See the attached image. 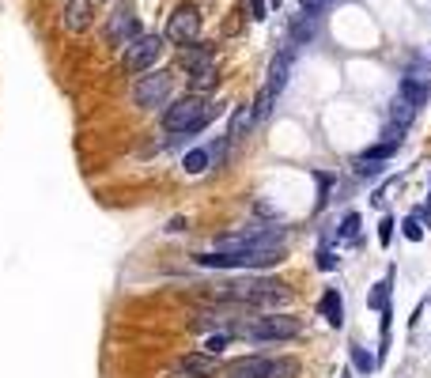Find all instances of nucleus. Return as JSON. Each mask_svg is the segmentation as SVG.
Returning <instances> with one entry per match:
<instances>
[{
	"instance_id": "f257e3e1",
	"label": "nucleus",
	"mask_w": 431,
	"mask_h": 378,
	"mask_svg": "<svg viewBox=\"0 0 431 378\" xmlns=\"http://www.w3.org/2000/svg\"><path fill=\"white\" fill-rule=\"evenodd\" d=\"M216 299L269 310V307H284V303L291 299V287H287L284 280H273V276H250V280H231V284L216 287Z\"/></svg>"
},
{
	"instance_id": "f03ea898",
	"label": "nucleus",
	"mask_w": 431,
	"mask_h": 378,
	"mask_svg": "<svg viewBox=\"0 0 431 378\" xmlns=\"http://www.w3.org/2000/svg\"><path fill=\"white\" fill-rule=\"evenodd\" d=\"M216 114H220V106L204 102L201 95H189V99H178L174 106H166L163 129H166V133H174V136H193V133H201Z\"/></svg>"
},
{
	"instance_id": "7ed1b4c3",
	"label": "nucleus",
	"mask_w": 431,
	"mask_h": 378,
	"mask_svg": "<svg viewBox=\"0 0 431 378\" xmlns=\"http://www.w3.org/2000/svg\"><path fill=\"white\" fill-rule=\"evenodd\" d=\"M227 378H299L295 356H238L223 367Z\"/></svg>"
},
{
	"instance_id": "20e7f679",
	"label": "nucleus",
	"mask_w": 431,
	"mask_h": 378,
	"mask_svg": "<svg viewBox=\"0 0 431 378\" xmlns=\"http://www.w3.org/2000/svg\"><path fill=\"white\" fill-rule=\"evenodd\" d=\"M303 329V321L295 314H261V318H246L238 325H231V337H246V341H291Z\"/></svg>"
},
{
	"instance_id": "39448f33",
	"label": "nucleus",
	"mask_w": 431,
	"mask_h": 378,
	"mask_svg": "<svg viewBox=\"0 0 431 378\" xmlns=\"http://www.w3.org/2000/svg\"><path fill=\"white\" fill-rule=\"evenodd\" d=\"M265 246H284V227H253L235 231V235H220L216 238V250L220 254H242V250H265Z\"/></svg>"
},
{
	"instance_id": "423d86ee",
	"label": "nucleus",
	"mask_w": 431,
	"mask_h": 378,
	"mask_svg": "<svg viewBox=\"0 0 431 378\" xmlns=\"http://www.w3.org/2000/svg\"><path fill=\"white\" fill-rule=\"evenodd\" d=\"M171 91H174L171 72H144L137 79V87H133V99H137L140 110H159V106H166Z\"/></svg>"
},
{
	"instance_id": "0eeeda50",
	"label": "nucleus",
	"mask_w": 431,
	"mask_h": 378,
	"mask_svg": "<svg viewBox=\"0 0 431 378\" xmlns=\"http://www.w3.org/2000/svg\"><path fill=\"white\" fill-rule=\"evenodd\" d=\"M106 38L114 46H133L140 38V19H137V8H133V0H122V4L110 12L106 19Z\"/></svg>"
},
{
	"instance_id": "6e6552de",
	"label": "nucleus",
	"mask_w": 431,
	"mask_h": 378,
	"mask_svg": "<svg viewBox=\"0 0 431 378\" xmlns=\"http://www.w3.org/2000/svg\"><path fill=\"white\" fill-rule=\"evenodd\" d=\"M197 30H201V12H197V4H178L171 12V19H166V38L178 46H189L197 38Z\"/></svg>"
},
{
	"instance_id": "1a4fd4ad",
	"label": "nucleus",
	"mask_w": 431,
	"mask_h": 378,
	"mask_svg": "<svg viewBox=\"0 0 431 378\" xmlns=\"http://www.w3.org/2000/svg\"><path fill=\"white\" fill-rule=\"evenodd\" d=\"M163 53V38L159 35H140L133 46H125V68L129 72H151V64Z\"/></svg>"
},
{
	"instance_id": "9d476101",
	"label": "nucleus",
	"mask_w": 431,
	"mask_h": 378,
	"mask_svg": "<svg viewBox=\"0 0 431 378\" xmlns=\"http://www.w3.org/2000/svg\"><path fill=\"white\" fill-rule=\"evenodd\" d=\"M174 371L189 375V378H212L216 371H220V359L209 356V352H186V356L174 359Z\"/></svg>"
},
{
	"instance_id": "9b49d317",
	"label": "nucleus",
	"mask_w": 431,
	"mask_h": 378,
	"mask_svg": "<svg viewBox=\"0 0 431 378\" xmlns=\"http://www.w3.org/2000/svg\"><path fill=\"white\" fill-rule=\"evenodd\" d=\"M178 64L189 72V76H193V72L216 64V50H212L209 42H189V46H182V50H178Z\"/></svg>"
},
{
	"instance_id": "f8f14e48",
	"label": "nucleus",
	"mask_w": 431,
	"mask_h": 378,
	"mask_svg": "<svg viewBox=\"0 0 431 378\" xmlns=\"http://www.w3.org/2000/svg\"><path fill=\"white\" fill-rule=\"evenodd\" d=\"M61 23H65L72 35L87 30V27H91V0H65V8H61Z\"/></svg>"
},
{
	"instance_id": "ddd939ff",
	"label": "nucleus",
	"mask_w": 431,
	"mask_h": 378,
	"mask_svg": "<svg viewBox=\"0 0 431 378\" xmlns=\"http://www.w3.org/2000/svg\"><path fill=\"white\" fill-rule=\"evenodd\" d=\"M386 117H390V125L409 129L412 122H416V106H412L405 95H394V99H390V106H386Z\"/></svg>"
},
{
	"instance_id": "4468645a",
	"label": "nucleus",
	"mask_w": 431,
	"mask_h": 378,
	"mask_svg": "<svg viewBox=\"0 0 431 378\" xmlns=\"http://www.w3.org/2000/svg\"><path fill=\"white\" fill-rule=\"evenodd\" d=\"M287 72H291V53H276V57H273V68H269V84H265V91L273 95V99L284 91Z\"/></svg>"
},
{
	"instance_id": "2eb2a0df",
	"label": "nucleus",
	"mask_w": 431,
	"mask_h": 378,
	"mask_svg": "<svg viewBox=\"0 0 431 378\" xmlns=\"http://www.w3.org/2000/svg\"><path fill=\"white\" fill-rule=\"evenodd\" d=\"M318 310H322V318L329 321L333 329L345 325V307H341V292H337V287H325V295H322V303H318Z\"/></svg>"
},
{
	"instance_id": "dca6fc26",
	"label": "nucleus",
	"mask_w": 431,
	"mask_h": 378,
	"mask_svg": "<svg viewBox=\"0 0 431 378\" xmlns=\"http://www.w3.org/2000/svg\"><path fill=\"white\" fill-rule=\"evenodd\" d=\"M258 125V117H253V106H238L235 114H231V125H227V140H242L250 129Z\"/></svg>"
},
{
	"instance_id": "f3484780",
	"label": "nucleus",
	"mask_w": 431,
	"mask_h": 378,
	"mask_svg": "<svg viewBox=\"0 0 431 378\" xmlns=\"http://www.w3.org/2000/svg\"><path fill=\"white\" fill-rule=\"evenodd\" d=\"M216 84H220V72H216V64H209V68H201V72H193V76H189V91L201 95V99L216 91Z\"/></svg>"
},
{
	"instance_id": "a211bd4d",
	"label": "nucleus",
	"mask_w": 431,
	"mask_h": 378,
	"mask_svg": "<svg viewBox=\"0 0 431 378\" xmlns=\"http://www.w3.org/2000/svg\"><path fill=\"white\" fill-rule=\"evenodd\" d=\"M390 287H394V269L386 272V280H379V284L371 287V295H367V307H371V310H386V307H390Z\"/></svg>"
},
{
	"instance_id": "6ab92c4d",
	"label": "nucleus",
	"mask_w": 431,
	"mask_h": 378,
	"mask_svg": "<svg viewBox=\"0 0 431 378\" xmlns=\"http://www.w3.org/2000/svg\"><path fill=\"white\" fill-rule=\"evenodd\" d=\"M401 148V144H390V140H379L371 144V148H363L356 159H363V163H386V159H394V151Z\"/></svg>"
},
{
	"instance_id": "aec40b11",
	"label": "nucleus",
	"mask_w": 431,
	"mask_h": 378,
	"mask_svg": "<svg viewBox=\"0 0 431 378\" xmlns=\"http://www.w3.org/2000/svg\"><path fill=\"white\" fill-rule=\"evenodd\" d=\"M348 359H352V367H356L359 375H371L374 367H379V359H374L363 344H352V348H348Z\"/></svg>"
},
{
	"instance_id": "412c9836",
	"label": "nucleus",
	"mask_w": 431,
	"mask_h": 378,
	"mask_svg": "<svg viewBox=\"0 0 431 378\" xmlns=\"http://www.w3.org/2000/svg\"><path fill=\"white\" fill-rule=\"evenodd\" d=\"M314 182H318V205H314V212H322L325 205H329V193H333V174L329 171H314Z\"/></svg>"
},
{
	"instance_id": "4be33fe9",
	"label": "nucleus",
	"mask_w": 431,
	"mask_h": 378,
	"mask_svg": "<svg viewBox=\"0 0 431 378\" xmlns=\"http://www.w3.org/2000/svg\"><path fill=\"white\" fill-rule=\"evenodd\" d=\"M209 151H204V148H197V151H189V155L186 159H182V167H186V171L189 174H201V171H209Z\"/></svg>"
},
{
	"instance_id": "5701e85b",
	"label": "nucleus",
	"mask_w": 431,
	"mask_h": 378,
	"mask_svg": "<svg viewBox=\"0 0 431 378\" xmlns=\"http://www.w3.org/2000/svg\"><path fill=\"white\" fill-rule=\"evenodd\" d=\"M401 235L409 238V243H420V238H424V223H420V216H416V212L401 220Z\"/></svg>"
},
{
	"instance_id": "b1692460",
	"label": "nucleus",
	"mask_w": 431,
	"mask_h": 378,
	"mask_svg": "<svg viewBox=\"0 0 431 378\" xmlns=\"http://www.w3.org/2000/svg\"><path fill=\"white\" fill-rule=\"evenodd\" d=\"M359 223H363V220H359V212H348L345 220H341V231H337V235L348 238V243H359Z\"/></svg>"
},
{
	"instance_id": "393cba45",
	"label": "nucleus",
	"mask_w": 431,
	"mask_h": 378,
	"mask_svg": "<svg viewBox=\"0 0 431 378\" xmlns=\"http://www.w3.org/2000/svg\"><path fill=\"white\" fill-rule=\"evenodd\" d=\"M231 341H235L231 333H212V337H204V352H209V356H220Z\"/></svg>"
},
{
	"instance_id": "a878e982",
	"label": "nucleus",
	"mask_w": 431,
	"mask_h": 378,
	"mask_svg": "<svg viewBox=\"0 0 431 378\" xmlns=\"http://www.w3.org/2000/svg\"><path fill=\"white\" fill-rule=\"evenodd\" d=\"M394 235H397V223L390 220V216H382V220H379V243L390 246V243H394Z\"/></svg>"
},
{
	"instance_id": "bb28decb",
	"label": "nucleus",
	"mask_w": 431,
	"mask_h": 378,
	"mask_svg": "<svg viewBox=\"0 0 431 378\" xmlns=\"http://www.w3.org/2000/svg\"><path fill=\"white\" fill-rule=\"evenodd\" d=\"M318 269H322V272H333V269H337V254L322 246V250H318Z\"/></svg>"
},
{
	"instance_id": "cd10ccee",
	"label": "nucleus",
	"mask_w": 431,
	"mask_h": 378,
	"mask_svg": "<svg viewBox=\"0 0 431 378\" xmlns=\"http://www.w3.org/2000/svg\"><path fill=\"white\" fill-rule=\"evenodd\" d=\"M325 4H333V0H303V12H325Z\"/></svg>"
},
{
	"instance_id": "c85d7f7f",
	"label": "nucleus",
	"mask_w": 431,
	"mask_h": 378,
	"mask_svg": "<svg viewBox=\"0 0 431 378\" xmlns=\"http://www.w3.org/2000/svg\"><path fill=\"white\" fill-rule=\"evenodd\" d=\"M250 12L253 19H265V0H250Z\"/></svg>"
},
{
	"instance_id": "c756f323",
	"label": "nucleus",
	"mask_w": 431,
	"mask_h": 378,
	"mask_svg": "<svg viewBox=\"0 0 431 378\" xmlns=\"http://www.w3.org/2000/svg\"><path fill=\"white\" fill-rule=\"evenodd\" d=\"M163 378H189V375H178V371H171V375H163Z\"/></svg>"
}]
</instances>
